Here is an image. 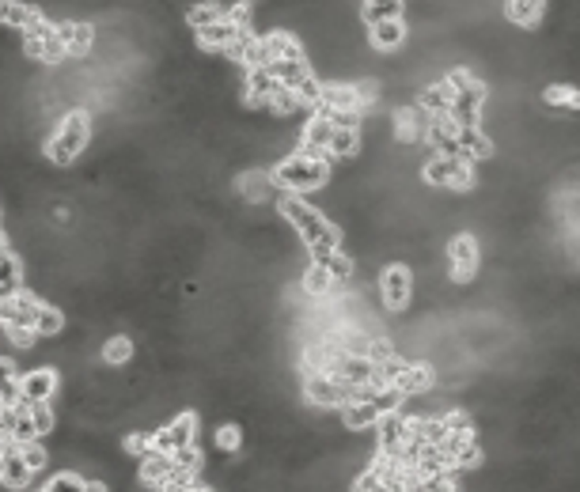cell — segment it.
Returning a JSON list of instances; mask_svg holds the SVG:
<instances>
[{"instance_id":"obj_1","label":"cell","mask_w":580,"mask_h":492,"mask_svg":"<svg viewBox=\"0 0 580 492\" xmlns=\"http://www.w3.org/2000/svg\"><path fill=\"white\" fill-rule=\"evenodd\" d=\"M92 133H95V121L87 111H80V106H72V111H65L58 121H53V130L46 137V159L53 163V167H72L84 152L87 144H92Z\"/></svg>"},{"instance_id":"obj_2","label":"cell","mask_w":580,"mask_h":492,"mask_svg":"<svg viewBox=\"0 0 580 492\" xmlns=\"http://www.w3.org/2000/svg\"><path fill=\"white\" fill-rule=\"evenodd\" d=\"M269 182H274V190L281 193H296V197H307V193H319L326 182H331V163H319V159H304V156H285L274 163V171H269Z\"/></svg>"},{"instance_id":"obj_3","label":"cell","mask_w":580,"mask_h":492,"mask_svg":"<svg viewBox=\"0 0 580 492\" xmlns=\"http://www.w3.org/2000/svg\"><path fill=\"white\" fill-rule=\"evenodd\" d=\"M277 212H281V220L296 231V239L304 243V246H312V243H319L326 231H331L334 224L326 220V212L319 209V205H312L307 197H296V193H285V197H277V205H274Z\"/></svg>"},{"instance_id":"obj_4","label":"cell","mask_w":580,"mask_h":492,"mask_svg":"<svg viewBox=\"0 0 580 492\" xmlns=\"http://www.w3.org/2000/svg\"><path fill=\"white\" fill-rule=\"evenodd\" d=\"M197 413L183 409V413H175L171 421H163L156 432H152V451L159 454H178V451H186V447H197L202 440H197Z\"/></svg>"},{"instance_id":"obj_5","label":"cell","mask_w":580,"mask_h":492,"mask_svg":"<svg viewBox=\"0 0 580 492\" xmlns=\"http://www.w3.org/2000/svg\"><path fill=\"white\" fill-rule=\"evenodd\" d=\"M376 291H379V307H384V311H391V315L406 311L410 300H413V269L403 265V262L384 265Z\"/></svg>"},{"instance_id":"obj_6","label":"cell","mask_w":580,"mask_h":492,"mask_svg":"<svg viewBox=\"0 0 580 492\" xmlns=\"http://www.w3.org/2000/svg\"><path fill=\"white\" fill-rule=\"evenodd\" d=\"M444 250H448V277H451V284H470V281H475V273L482 265V246H478L475 235H467V231L451 235Z\"/></svg>"},{"instance_id":"obj_7","label":"cell","mask_w":580,"mask_h":492,"mask_svg":"<svg viewBox=\"0 0 580 492\" xmlns=\"http://www.w3.org/2000/svg\"><path fill=\"white\" fill-rule=\"evenodd\" d=\"M39 296L34 291H20V296H12L0 303V326H12V330H31L34 334V315H39Z\"/></svg>"},{"instance_id":"obj_8","label":"cell","mask_w":580,"mask_h":492,"mask_svg":"<svg viewBox=\"0 0 580 492\" xmlns=\"http://www.w3.org/2000/svg\"><path fill=\"white\" fill-rule=\"evenodd\" d=\"M277 91H281V84L269 76L266 68H250V72H243L240 95H243V106H247V111H266L269 99H274Z\"/></svg>"},{"instance_id":"obj_9","label":"cell","mask_w":580,"mask_h":492,"mask_svg":"<svg viewBox=\"0 0 580 492\" xmlns=\"http://www.w3.org/2000/svg\"><path fill=\"white\" fill-rule=\"evenodd\" d=\"M61 390V379L53 368H27L20 371V394L27 402H53V394Z\"/></svg>"},{"instance_id":"obj_10","label":"cell","mask_w":580,"mask_h":492,"mask_svg":"<svg viewBox=\"0 0 580 492\" xmlns=\"http://www.w3.org/2000/svg\"><path fill=\"white\" fill-rule=\"evenodd\" d=\"M0 454H5V485L8 492H23V488H31L34 485V473H31V466L23 462V454H20V443H12V440H5L0 443Z\"/></svg>"},{"instance_id":"obj_11","label":"cell","mask_w":580,"mask_h":492,"mask_svg":"<svg viewBox=\"0 0 580 492\" xmlns=\"http://www.w3.org/2000/svg\"><path fill=\"white\" fill-rule=\"evenodd\" d=\"M368 39H372V49H379V53H394V49L406 46L410 27H406V20H387V23L368 27Z\"/></svg>"},{"instance_id":"obj_12","label":"cell","mask_w":580,"mask_h":492,"mask_svg":"<svg viewBox=\"0 0 580 492\" xmlns=\"http://www.w3.org/2000/svg\"><path fill=\"white\" fill-rule=\"evenodd\" d=\"M23 284H27V269H23V262L15 258L12 250L0 254V303L12 300V296H20Z\"/></svg>"},{"instance_id":"obj_13","label":"cell","mask_w":580,"mask_h":492,"mask_svg":"<svg viewBox=\"0 0 580 492\" xmlns=\"http://www.w3.org/2000/svg\"><path fill=\"white\" fill-rule=\"evenodd\" d=\"M137 356V344L130 334H111L103 344H99V360L106 363V368H125Z\"/></svg>"},{"instance_id":"obj_14","label":"cell","mask_w":580,"mask_h":492,"mask_svg":"<svg viewBox=\"0 0 580 492\" xmlns=\"http://www.w3.org/2000/svg\"><path fill=\"white\" fill-rule=\"evenodd\" d=\"M235 39H240V27H235L231 20H221V23H213L205 31H197V42H202V49H209L213 58H221Z\"/></svg>"},{"instance_id":"obj_15","label":"cell","mask_w":580,"mask_h":492,"mask_svg":"<svg viewBox=\"0 0 580 492\" xmlns=\"http://www.w3.org/2000/svg\"><path fill=\"white\" fill-rule=\"evenodd\" d=\"M418 111L425 114V118H448V106H451V91L444 87V80L440 84H429V87H421L418 91Z\"/></svg>"},{"instance_id":"obj_16","label":"cell","mask_w":580,"mask_h":492,"mask_svg":"<svg viewBox=\"0 0 580 492\" xmlns=\"http://www.w3.org/2000/svg\"><path fill=\"white\" fill-rule=\"evenodd\" d=\"M300 288H304V296H307V300H326V296H334V291H341V288L331 281V273H326V265H315V262L304 269Z\"/></svg>"},{"instance_id":"obj_17","label":"cell","mask_w":580,"mask_h":492,"mask_svg":"<svg viewBox=\"0 0 580 492\" xmlns=\"http://www.w3.org/2000/svg\"><path fill=\"white\" fill-rule=\"evenodd\" d=\"M171 470H175V459H171V454L149 451V454L140 459V485H156V488H163V481L171 478Z\"/></svg>"},{"instance_id":"obj_18","label":"cell","mask_w":580,"mask_h":492,"mask_svg":"<svg viewBox=\"0 0 580 492\" xmlns=\"http://www.w3.org/2000/svg\"><path fill=\"white\" fill-rule=\"evenodd\" d=\"M360 148H365V140H360L357 130H334L326 156H331V163H353L360 156Z\"/></svg>"},{"instance_id":"obj_19","label":"cell","mask_w":580,"mask_h":492,"mask_svg":"<svg viewBox=\"0 0 580 492\" xmlns=\"http://www.w3.org/2000/svg\"><path fill=\"white\" fill-rule=\"evenodd\" d=\"M360 20H365V27L387 23V20H406V4L403 0H368V4H360Z\"/></svg>"},{"instance_id":"obj_20","label":"cell","mask_w":580,"mask_h":492,"mask_svg":"<svg viewBox=\"0 0 580 492\" xmlns=\"http://www.w3.org/2000/svg\"><path fill=\"white\" fill-rule=\"evenodd\" d=\"M65 330V311L58 303H39V315H34V337L46 341V337H61Z\"/></svg>"},{"instance_id":"obj_21","label":"cell","mask_w":580,"mask_h":492,"mask_svg":"<svg viewBox=\"0 0 580 492\" xmlns=\"http://www.w3.org/2000/svg\"><path fill=\"white\" fill-rule=\"evenodd\" d=\"M34 15H39V8L20 4V0H0V27H12L23 34L34 23Z\"/></svg>"},{"instance_id":"obj_22","label":"cell","mask_w":580,"mask_h":492,"mask_svg":"<svg viewBox=\"0 0 580 492\" xmlns=\"http://www.w3.org/2000/svg\"><path fill=\"white\" fill-rule=\"evenodd\" d=\"M542 15H547V4H539V0H512V4H504V20L516 27H539Z\"/></svg>"},{"instance_id":"obj_23","label":"cell","mask_w":580,"mask_h":492,"mask_svg":"<svg viewBox=\"0 0 580 492\" xmlns=\"http://www.w3.org/2000/svg\"><path fill=\"white\" fill-rule=\"evenodd\" d=\"M31 425H34V432H39V440H46V435H53L58 432V413H53V406L50 402H31Z\"/></svg>"},{"instance_id":"obj_24","label":"cell","mask_w":580,"mask_h":492,"mask_svg":"<svg viewBox=\"0 0 580 492\" xmlns=\"http://www.w3.org/2000/svg\"><path fill=\"white\" fill-rule=\"evenodd\" d=\"M213 447L231 459L235 451H243V428L240 425H221V428H216V435H213Z\"/></svg>"},{"instance_id":"obj_25","label":"cell","mask_w":580,"mask_h":492,"mask_svg":"<svg viewBox=\"0 0 580 492\" xmlns=\"http://www.w3.org/2000/svg\"><path fill=\"white\" fill-rule=\"evenodd\" d=\"M542 103L561 106V111H576V91L569 84H550V87H542Z\"/></svg>"},{"instance_id":"obj_26","label":"cell","mask_w":580,"mask_h":492,"mask_svg":"<svg viewBox=\"0 0 580 492\" xmlns=\"http://www.w3.org/2000/svg\"><path fill=\"white\" fill-rule=\"evenodd\" d=\"M84 481H87V478H80V473L65 470V473H53L42 492H84Z\"/></svg>"},{"instance_id":"obj_27","label":"cell","mask_w":580,"mask_h":492,"mask_svg":"<svg viewBox=\"0 0 580 492\" xmlns=\"http://www.w3.org/2000/svg\"><path fill=\"white\" fill-rule=\"evenodd\" d=\"M20 454H23V462L31 466L34 478H39V473L50 466V451L42 447V440H39V443H27V447H20Z\"/></svg>"},{"instance_id":"obj_28","label":"cell","mask_w":580,"mask_h":492,"mask_svg":"<svg viewBox=\"0 0 580 492\" xmlns=\"http://www.w3.org/2000/svg\"><path fill=\"white\" fill-rule=\"evenodd\" d=\"M84 492H111V485L99 481V478H87V481H84Z\"/></svg>"},{"instance_id":"obj_29","label":"cell","mask_w":580,"mask_h":492,"mask_svg":"<svg viewBox=\"0 0 580 492\" xmlns=\"http://www.w3.org/2000/svg\"><path fill=\"white\" fill-rule=\"evenodd\" d=\"M0 481H5V454H0Z\"/></svg>"}]
</instances>
